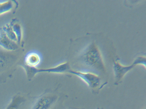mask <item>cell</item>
Masks as SVG:
<instances>
[{
    "mask_svg": "<svg viewBox=\"0 0 146 109\" xmlns=\"http://www.w3.org/2000/svg\"><path fill=\"white\" fill-rule=\"evenodd\" d=\"M69 72L79 77L86 83L90 87L94 88L100 84L99 78L96 75L90 72L80 71L71 70Z\"/></svg>",
    "mask_w": 146,
    "mask_h": 109,
    "instance_id": "1",
    "label": "cell"
},
{
    "mask_svg": "<svg viewBox=\"0 0 146 109\" xmlns=\"http://www.w3.org/2000/svg\"><path fill=\"white\" fill-rule=\"evenodd\" d=\"M42 58V55L39 52L36 51H31L25 57V63L28 67L36 68L41 63Z\"/></svg>",
    "mask_w": 146,
    "mask_h": 109,
    "instance_id": "2",
    "label": "cell"
},
{
    "mask_svg": "<svg viewBox=\"0 0 146 109\" xmlns=\"http://www.w3.org/2000/svg\"><path fill=\"white\" fill-rule=\"evenodd\" d=\"M68 66L64 63L59 65L55 67L45 69H37L34 68L33 73L35 75L39 72H48L53 73H62L67 71Z\"/></svg>",
    "mask_w": 146,
    "mask_h": 109,
    "instance_id": "3",
    "label": "cell"
},
{
    "mask_svg": "<svg viewBox=\"0 0 146 109\" xmlns=\"http://www.w3.org/2000/svg\"><path fill=\"white\" fill-rule=\"evenodd\" d=\"M52 102L51 100L48 98H42L36 102L32 109H48Z\"/></svg>",
    "mask_w": 146,
    "mask_h": 109,
    "instance_id": "4",
    "label": "cell"
},
{
    "mask_svg": "<svg viewBox=\"0 0 146 109\" xmlns=\"http://www.w3.org/2000/svg\"><path fill=\"white\" fill-rule=\"evenodd\" d=\"M19 96L13 97L11 103L6 109H18L22 103V99Z\"/></svg>",
    "mask_w": 146,
    "mask_h": 109,
    "instance_id": "5",
    "label": "cell"
},
{
    "mask_svg": "<svg viewBox=\"0 0 146 109\" xmlns=\"http://www.w3.org/2000/svg\"><path fill=\"white\" fill-rule=\"evenodd\" d=\"M12 7V5L10 3H5L0 5V13L7 11Z\"/></svg>",
    "mask_w": 146,
    "mask_h": 109,
    "instance_id": "6",
    "label": "cell"
}]
</instances>
